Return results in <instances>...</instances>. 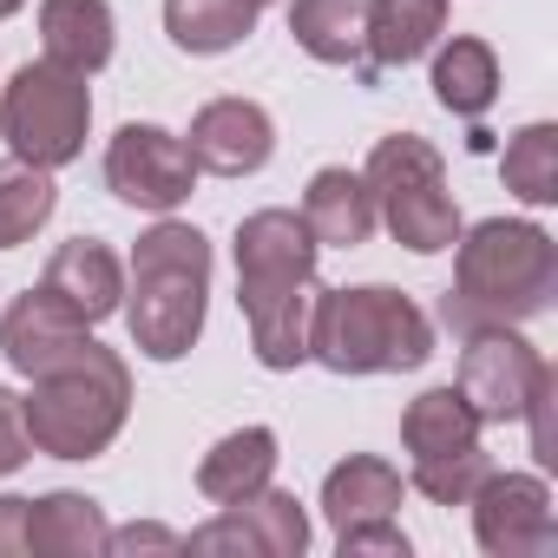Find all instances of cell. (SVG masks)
Segmentation results:
<instances>
[{
	"mask_svg": "<svg viewBox=\"0 0 558 558\" xmlns=\"http://www.w3.org/2000/svg\"><path fill=\"white\" fill-rule=\"evenodd\" d=\"M243 8H250V14H263V8H276V0H243Z\"/></svg>",
	"mask_w": 558,
	"mask_h": 558,
	"instance_id": "32",
	"label": "cell"
},
{
	"mask_svg": "<svg viewBox=\"0 0 558 558\" xmlns=\"http://www.w3.org/2000/svg\"><path fill=\"white\" fill-rule=\"evenodd\" d=\"M303 223H310V236H316L323 250H355V243H368V236L381 230L368 178L349 171V165H323V171L310 178V191H303Z\"/></svg>",
	"mask_w": 558,
	"mask_h": 558,
	"instance_id": "17",
	"label": "cell"
},
{
	"mask_svg": "<svg viewBox=\"0 0 558 558\" xmlns=\"http://www.w3.org/2000/svg\"><path fill=\"white\" fill-rule=\"evenodd\" d=\"M191 551H243V558H303L310 551V512L296 493H250L236 506H223L210 525H197L184 538Z\"/></svg>",
	"mask_w": 558,
	"mask_h": 558,
	"instance_id": "12",
	"label": "cell"
},
{
	"mask_svg": "<svg viewBox=\"0 0 558 558\" xmlns=\"http://www.w3.org/2000/svg\"><path fill=\"white\" fill-rule=\"evenodd\" d=\"M40 290L53 303H66L80 323H106L119 316L125 303V263L99 243V236H73L47 256V276H40Z\"/></svg>",
	"mask_w": 558,
	"mask_h": 558,
	"instance_id": "16",
	"label": "cell"
},
{
	"mask_svg": "<svg viewBox=\"0 0 558 558\" xmlns=\"http://www.w3.org/2000/svg\"><path fill=\"white\" fill-rule=\"evenodd\" d=\"M368 191H375V217L388 223V236L414 256H440L460 243V204L447 191V165L421 132H388L375 138L368 165H362Z\"/></svg>",
	"mask_w": 558,
	"mask_h": 558,
	"instance_id": "6",
	"label": "cell"
},
{
	"mask_svg": "<svg viewBox=\"0 0 558 558\" xmlns=\"http://www.w3.org/2000/svg\"><path fill=\"white\" fill-rule=\"evenodd\" d=\"M86 132H93V93L80 73L53 60H27L0 86V138L14 145V158L60 171L86 151Z\"/></svg>",
	"mask_w": 558,
	"mask_h": 558,
	"instance_id": "7",
	"label": "cell"
},
{
	"mask_svg": "<svg viewBox=\"0 0 558 558\" xmlns=\"http://www.w3.org/2000/svg\"><path fill=\"white\" fill-rule=\"evenodd\" d=\"M106 191L119 204H132V210L171 217L197 191V165H191L178 132H165V125H119L112 145H106Z\"/></svg>",
	"mask_w": 558,
	"mask_h": 558,
	"instance_id": "9",
	"label": "cell"
},
{
	"mask_svg": "<svg viewBox=\"0 0 558 558\" xmlns=\"http://www.w3.org/2000/svg\"><path fill=\"white\" fill-rule=\"evenodd\" d=\"M375 0H290V34L316 66H355L368 47Z\"/></svg>",
	"mask_w": 558,
	"mask_h": 558,
	"instance_id": "23",
	"label": "cell"
},
{
	"mask_svg": "<svg viewBox=\"0 0 558 558\" xmlns=\"http://www.w3.org/2000/svg\"><path fill=\"white\" fill-rule=\"evenodd\" d=\"M93 342V323H80L66 303H53L47 290H27L8 303V316H0V355H8L14 375H47L60 368L66 355H80Z\"/></svg>",
	"mask_w": 558,
	"mask_h": 558,
	"instance_id": "14",
	"label": "cell"
},
{
	"mask_svg": "<svg viewBox=\"0 0 558 558\" xmlns=\"http://www.w3.org/2000/svg\"><path fill=\"white\" fill-rule=\"evenodd\" d=\"M434 99H440V112L480 125L499 99V53L473 34H453L447 47H434Z\"/></svg>",
	"mask_w": 558,
	"mask_h": 558,
	"instance_id": "22",
	"label": "cell"
},
{
	"mask_svg": "<svg viewBox=\"0 0 558 558\" xmlns=\"http://www.w3.org/2000/svg\"><path fill=\"white\" fill-rule=\"evenodd\" d=\"M434 355V323L388 283L323 290L310 316V362L329 375H408Z\"/></svg>",
	"mask_w": 558,
	"mask_h": 558,
	"instance_id": "5",
	"label": "cell"
},
{
	"mask_svg": "<svg viewBox=\"0 0 558 558\" xmlns=\"http://www.w3.org/2000/svg\"><path fill=\"white\" fill-rule=\"evenodd\" d=\"M27 8V0H0V21H8V14H21Z\"/></svg>",
	"mask_w": 558,
	"mask_h": 558,
	"instance_id": "31",
	"label": "cell"
},
{
	"mask_svg": "<svg viewBox=\"0 0 558 558\" xmlns=\"http://www.w3.org/2000/svg\"><path fill=\"white\" fill-rule=\"evenodd\" d=\"M460 342H466V349H460V381H453V388L466 395V408L480 414V427L519 421L551 362H545L519 329H480V336H460Z\"/></svg>",
	"mask_w": 558,
	"mask_h": 558,
	"instance_id": "10",
	"label": "cell"
},
{
	"mask_svg": "<svg viewBox=\"0 0 558 558\" xmlns=\"http://www.w3.org/2000/svg\"><path fill=\"white\" fill-rule=\"evenodd\" d=\"M21 414H27L34 453H53V460H99V453L125 434V414H132V368H125L106 342H86V349L66 355L60 368L34 375V395H21Z\"/></svg>",
	"mask_w": 558,
	"mask_h": 558,
	"instance_id": "4",
	"label": "cell"
},
{
	"mask_svg": "<svg viewBox=\"0 0 558 558\" xmlns=\"http://www.w3.org/2000/svg\"><path fill=\"white\" fill-rule=\"evenodd\" d=\"M106 551H184V532H171V525H112V538H106Z\"/></svg>",
	"mask_w": 558,
	"mask_h": 558,
	"instance_id": "29",
	"label": "cell"
},
{
	"mask_svg": "<svg viewBox=\"0 0 558 558\" xmlns=\"http://www.w3.org/2000/svg\"><path fill=\"white\" fill-rule=\"evenodd\" d=\"M558 296V243L545 223L525 217H486L460 236L453 290L440 296V323L453 336L480 329H519L538 323Z\"/></svg>",
	"mask_w": 558,
	"mask_h": 558,
	"instance_id": "2",
	"label": "cell"
},
{
	"mask_svg": "<svg viewBox=\"0 0 558 558\" xmlns=\"http://www.w3.org/2000/svg\"><path fill=\"white\" fill-rule=\"evenodd\" d=\"M401 493H408V480L388 466V460H375V453H349L342 466H329V480H323V519L342 532V525H362V519H395L401 512Z\"/></svg>",
	"mask_w": 558,
	"mask_h": 558,
	"instance_id": "21",
	"label": "cell"
},
{
	"mask_svg": "<svg viewBox=\"0 0 558 558\" xmlns=\"http://www.w3.org/2000/svg\"><path fill=\"white\" fill-rule=\"evenodd\" d=\"M0 558H27V499L0 493Z\"/></svg>",
	"mask_w": 558,
	"mask_h": 558,
	"instance_id": "30",
	"label": "cell"
},
{
	"mask_svg": "<svg viewBox=\"0 0 558 558\" xmlns=\"http://www.w3.org/2000/svg\"><path fill=\"white\" fill-rule=\"evenodd\" d=\"M40 47L53 66L93 80L112 47H119V27H112V8L106 0H40Z\"/></svg>",
	"mask_w": 558,
	"mask_h": 558,
	"instance_id": "18",
	"label": "cell"
},
{
	"mask_svg": "<svg viewBox=\"0 0 558 558\" xmlns=\"http://www.w3.org/2000/svg\"><path fill=\"white\" fill-rule=\"evenodd\" d=\"M336 545H342V558H355V551H388V558H408V532H401L395 519H362V525H342V532H336Z\"/></svg>",
	"mask_w": 558,
	"mask_h": 558,
	"instance_id": "28",
	"label": "cell"
},
{
	"mask_svg": "<svg viewBox=\"0 0 558 558\" xmlns=\"http://www.w3.org/2000/svg\"><path fill=\"white\" fill-rule=\"evenodd\" d=\"M165 34L178 53H230L256 34V14L243 8V0H165Z\"/></svg>",
	"mask_w": 558,
	"mask_h": 558,
	"instance_id": "24",
	"label": "cell"
},
{
	"mask_svg": "<svg viewBox=\"0 0 558 558\" xmlns=\"http://www.w3.org/2000/svg\"><path fill=\"white\" fill-rule=\"evenodd\" d=\"M447 34V0H375L368 8V47L355 60L362 86H381V73H401L427 60Z\"/></svg>",
	"mask_w": 558,
	"mask_h": 558,
	"instance_id": "15",
	"label": "cell"
},
{
	"mask_svg": "<svg viewBox=\"0 0 558 558\" xmlns=\"http://www.w3.org/2000/svg\"><path fill=\"white\" fill-rule=\"evenodd\" d=\"M316 236L303 210H250L236 223V303L250 323V355L269 375L310 362V316H316Z\"/></svg>",
	"mask_w": 558,
	"mask_h": 558,
	"instance_id": "1",
	"label": "cell"
},
{
	"mask_svg": "<svg viewBox=\"0 0 558 558\" xmlns=\"http://www.w3.org/2000/svg\"><path fill=\"white\" fill-rule=\"evenodd\" d=\"M466 506H473V538L493 558H538L558 545L551 486L538 473H486Z\"/></svg>",
	"mask_w": 558,
	"mask_h": 558,
	"instance_id": "11",
	"label": "cell"
},
{
	"mask_svg": "<svg viewBox=\"0 0 558 558\" xmlns=\"http://www.w3.org/2000/svg\"><path fill=\"white\" fill-rule=\"evenodd\" d=\"M401 447L414 453V473L408 486L434 506H466L473 486L493 473L486 447H480V414L466 408V395L447 381V388H427L408 401L401 414Z\"/></svg>",
	"mask_w": 558,
	"mask_h": 558,
	"instance_id": "8",
	"label": "cell"
},
{
	"mask_svg": "<svg viewBox=\"0 0 558 558\" xmlns=\"http://www.w3.org/2000/svg\"><path fill=\"white\" fill-rule=\"evenodd\" d=\"M184 151L210 178H256L276 158V119L256 99H210V106H197Z\"/></svg>",
	"mask_w": 558,
	"mask_h": 558,
	"instance_id": "13",
	"label": "cell"
},
{
	"mask_svg": "<svg viewBox=\"0 0 558 558\" xmlns=\"http://www.w3.org/2000/svg\"><path fill=\"white\" fill-rule=\"evenodd\" d=\"M276 480V434L269 427H236L197 460V493L210 506H236Z\"/></svg>",
	"mask_w": 558,
	"mask_h": 558,
	"instance_id": "20",
	"label": "cell"
},
{
	"mask_svg": "<svg viewBox=\"0 0 558 558\" xmlns=\"http://www.w3.org/2000/svg\"><path fill=\"white\" fill-rule=\"evenodd\" d=\"M53 204H60L53 171H40L27 158H8V165H0V250H21L53 217Z\"/></svg>",
	"mask_w": 558,
	"mask_h": 558,
	"instance_id": "26",
	"label": "cell"
},
{
	"mask_svg": "<svg viewBox=\"0 0 558 558\" xmlns=\"http://www.w3.org/2000/svg\"><path fill=\"white\" fill-rule=\"evenodd\" d=\"M499 171H506V191H512L519 204H532V210L558 204V125H551V119L519 125V132L506 138Z\"/></svg>",
	"mask_w": 558,
	"mask_h": 558,
	"instance_id": "25",
	"label": "cell"
},
{
	"mask_svg": "<svg viewBox=\"0 0 558 558\" xmlns=\"http://www.w3.org/2000/svg\"><path fill=\"white\" fill-rule=\"evenodd\" d=\"M112 538L106 506L86 493H40L27 499V551L34 558H99Z\"/></svg>",
	"mask_w": 558,
	"mask_h": 558,
	"instance_id": "19",
	"label": "cell"
},
{
	"mask_svg": "<svg viewBox=\"0 0 558 558\" xmlns=\"http://www.w3.org/2000/svg\"><path fill=\"white\" fill-rule=\"evenodd\" d=\"M27 453H34V440H27L21 395H14V388H0V480L21 473V466H27Z\"/></svg>",
	"mask_w": 558,
	"mask_h": 558,
	"instance_id": "27",
	"label": "cell"
},
{
	"mask_svg": "<svg viewBox=\"0 0 558 558\" xmlns=\"http://www.w3.org/2000/svg\"><path fill=\"white\" fill-rule=\"evenodd\" d=\"M119 310L145 362H184L210 310V236L197 223L158 217L132 250V290Z\"/></svg>",
	"mask_w": 558,
	"mask_h": 558,
	"instance_id": "3",
	"label": "cell"
}]
</instances>
